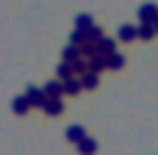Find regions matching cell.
<instances>
[{"instance_id":"obj_1","label":"cell","mask_w":158,"mask_h":155,"mask_svg":"<svg viewBox=\"0 0 158 155\" xmlns=\"http://www.w3.org/2000/svg\"><path fill=\"white\" fill-rule=\"evenodd\" d=\"M140 15H143V21H152V19H155V6H143Z\"/></svg>"}]
</instances>
